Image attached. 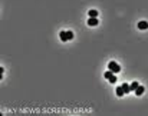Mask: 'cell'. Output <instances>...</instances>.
I'll return each instance as SVG.
<instances>
[{"mask_svg": "<svg viewBox=\"0 0 148 116\" xmlns=\"http://www.w3.org/2000/svg\"><path fill=\"white\" fill-rule=\"evenodd\" d=\"M108 69H109L111 72H114V73H119V72H121V66H119L116 62H109V63H108Z\"/></svg>", "mask_w": 148, "mask_h": 116, "instance_id": "1", "label": "cell"}, {"mask_svg": "<svg viewBox=\"0 0 148 116\" xmlns=\"http://www.w3.org/2000/svg\"><path fill=\"white\" fill-rule=\"evenodd\" d=\"M104 76H105V79H108V80H109L111 83H115V82H116V76H115V73H114V72H111L109 69H108V70L105 72V75H104Z\"/></svg>", "mask_w": 148, "mask_h": 116, "instance_id": "2", "label": "cell"}, {"mask_svg": "<svg viewBox=\"0 0 148 116\" xmlns=\"http://www.w3.org/2000/svg\"><path fill=\"white\" fill-rule=\"evenodd\" d=\"M98 23H99L98 17H89V19H88V24H89V26H92V27H94V26H96Z\"/></svg>", "mask_w": 148, "mask_h": 116, "instance_id": "3", "label": "cell"}, {"mask_svg": "<svg viewBox=\"0 0 148 116\" xmlns=\"http://www.w3.org/2000/svg\"><path fill=\"white\" fill-rule=\"evenodd\" d=\"M138 29H139V30H147L148 29V23L145 22V20L139 22V23H138Z\"/></svg>", "mask_w": 148, "mask_h": 116, "instance_id": "4", "label": "cell"}, {"mask_svg": "<svg viewBox=\"0 0 148 116\" xmlns=\"http://www.w3.org/2000/svg\"><path fill=\"white\" fill-rule=\"evenodd\" d=\"M144 92H145L144 86H138V87H137V90H135V95H137V96H141Z\"/></svg>", "mask_w": 148, "mask_h": 116, "instance_id": "5", "label": "cell"}, {"mask_svg": "<svg viewBox=\"0 0 148 116\" xmlns=\"http://www.w3.org/2000/svg\"><path fill=\"white\" fill-rule=\"evenodd\" d=\"M115 93H116V96H118V98H121V96H124V95H125V92H124V89H122V86H121V87H116Z\"/></svg>", "mask_w": 148, "mask_h": 116, "instance_id": "6", "label": "cell"}, {"mask_svg": "<svg viewBox=\"0 0 148 116\" xmlns=\"http://www.w3.org/2000/svg\"><path fill=\"white\" fill-rule=\"evenodd\" d=\"M59 37H61V40H62V42H66V40H69V39H68V34H66V32H63V30L59 33Z\"/></svg>", "mask_w": 148, "mask_h": 116, "instance_id": "7", "label": "cell"}, {"mask_svg": "<svg viewBox=\"0 0 148 116\" xmlns=\"http://www.w3.org/2000/svg\"><path fill=\"white\" fill-rule=\"evenodd\" d=\"M122 89H124L125 93H130V92H131V86H130L128 83H124V85H122Z\"/></svg>", "mask_w": 148, "mask_h": 116, "instance_id": "8", "label": "cell"}, {"mask_svg": "<svg viewBox=\"0 0 148 116\" xmlns=\"http://www.w3.org/2000/svg\"><path fill=\"white\" fill-rule=\"evenodd\" d=\"M89 17H98V12H96L95 9L89 10Z\"/></svg>", "mask_w": 148, "mask_h": 116, "instance_id": "9", "label": "cell"}, {"mask_svg": "<svg viewBox=\"0 0 148 116\" xmlns=\"http://www.w3.org/2000/svg\"><path fill=\"white\" fill-rule=\"evenodd\" d=\"M130 86H131V90H137V87H138L139 85H138V82H132Z\"/></svg>", "mask_w": 148, "mask_h": 116, "instance_id": "10", "label": "cell"}, {"mask_svg": "<svg viewBox=\"0 0 148 116\" xmlns=\"http://www.w3.org/2000/svg\"><path fill=\"white\" fill-rule=\"evenodd\" d=\"M66 34H68V39H69V40H72V39H73V32H72V30H68Z\"/></svg>", "mask_w": 148, "mask_h": 116, "instance_id": "11", "label": "cell"}]
</instances>
